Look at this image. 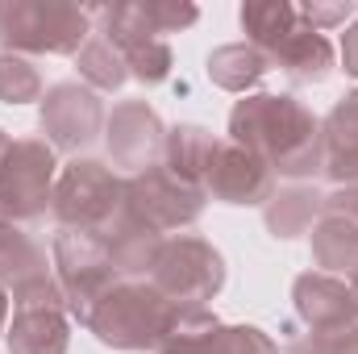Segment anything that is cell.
Wrapping results in <instances>:
<instances>
[{"label":"cell","instance_id":"cell-3","mask_svg":"<svg viewBox=\"0 0 358 354\" xmlns=\"http://www.w3.org/2000/svg\"><path fill=\"white\" fill-rule=\"evenodd\" d=\"M346 71H355L358 76V25L346 34Z\"/></svg>","mask_w":358,"mask_h":354},{"label":"cell","instance_id":"cell-2","mask_svg":"<svg viewBox=\"0 0 358 354\" xmlns=\"http://www.w3.org/2000/svg\"><path fill=\"white\" fill-rule=\"evenodd\" d=\"M34 92H38L34 67H25V63H17V59H0V96H4L8 104L29 100Z\"/></svg>","mask_w":358,"mask_h":354},{"label":"cell","instance_id":"cell-1","mask_svg":"<svg viewBox=\"0 0 358 354\" xmlns=\"http://www.w3.org/2000/svg\"><path fill=\"white\" fill-rule=\"evenodd\" d=\"M88 34L84 13L59 4H0V42L29 50H71Z\"/></svg>","mask_w":358,"mask_h":354}]
</instances>
